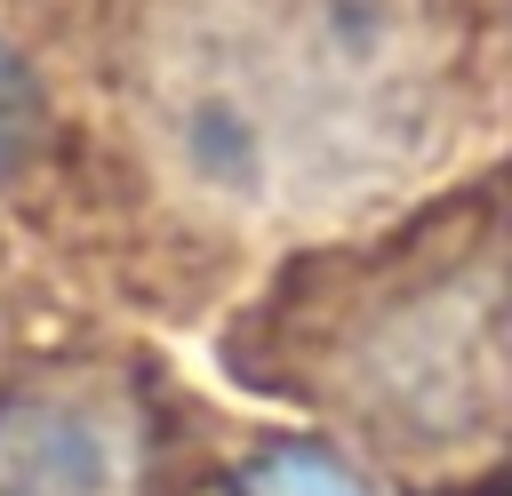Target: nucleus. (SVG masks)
<instances>
[{
	"instance_id": "nucleus-4",
	"label": "nucleus",
	"mask_w": 512,
	"mask_h": 496,
	"mask_svg": "<svg viewBox=\"0 0 512 496\" xmlns=\"http://www.w3.org/2000/svg\"><path fill=\"white\" fill-rule=\"evenodd\" d=\"M40 144V80L24 72V56L0 40V176H16Z\"/></svg>"
},
{
	"instance_id": "nucleus-3",
	"label": "nucleus",
	"mask_w": 512,
	"mask_h": 496,
	"mask_svg": "<svg viewBox=\"0 0 512 496\" xmlns=\"http://www.w3.org/2000/svg\"><path fill=\"white\" fill-rule=\"evenodd\" d=\"M232 496H368V480L344 456L312 448V440H280V448H264V456L240 464Z\"/></svg>"
},
{
	"instance_id": "nucleus-1",
	"label": "nucleus",
	"mask_w": 512,
	"mask_h": 496,
	"mask_svg": "<svg viewBox=\"0 0 512 496\" xmlns=\"http://www.w3.org/2000/svg\"><path fill=\"white\" fill-rule=\"evenodd\" d=\"M432 72V0H176L160 96L184 152L240 192L344 176L400 144Z\"/></svg>"
},
{
	"instance_id": "nucleus-2",
	"label": "nucleus",
	"mask_w": 512,
	"mask_h": 496,
	"mask_svg": "<svg viewBox=\"0 0 512 496\" xmlns=\"http://www.w3.org/2000/svg\"><path fill=\"white\" fill-rule=\"evenodd\" d=\"M128 440L80 384H24L0 400V496H120Z\"/></svg>"
}]
</instances>
